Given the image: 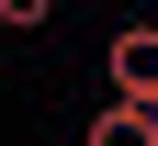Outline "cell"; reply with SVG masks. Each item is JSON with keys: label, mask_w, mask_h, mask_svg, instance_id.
<instances>
[{"label": "cell", "mask_w": 158, "mask_h": 146, "mask_svg": "<svg viewBox=\"0 0 158 146\" xmlns=\"http://www.w3.org/2000/svg\"><path fill=\"white\" fill-rule=\"evenodd\" d=\"M102 90L158 112V23H113V45H102Z\"/></svg>", "instance_id": "obj_1"}, {"label": "cell", "mask_w": 158, "mask_h": 146, "mask_svg": "<svg viewBox=\"0 0 158 146\" xmlns=\"http://www.w3.org/2000/svg\"><path fill=\"white\" fill-rule=\"evenodd\" d=\"M79 146H158V112H147V101H102Z\"/></svg>", "instance_id": "obj_2"}, {"label": "cell", "mask_w": 158, "mask_h": 146, "mask_svg": "<svg viewBox=\"0 0 158 146\" xmlns=\"http://www.w3.org/2000/svg\"><path fill=\"white\" fill-rule=\"evenodd\" d=\"M45 11H56V0H0V23H11V34H34Z\"/></svg>", "instance_id": "obj_3"}]
</instances>
